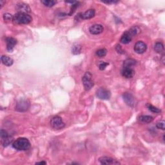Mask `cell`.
Here are the masks:
<instances>
[{
  "label": "cell",
  "mask_w": 165,
  "mask_h": 165,
  "mask_svg": "<svg viewBox=\"0 0 165 165\" xmlns=\"http://www.w3.org/2000/svg\"><path fill=\"white\" fill-rule=\"evenodd\" d=\"M0 136H1V139H3L6 137H8L9 136V134H8V132H7L6 130H3V129H1V134H0Z\"/></svg>",
  "instance_id": "obj_28"
},
{
  "label": "cell",
  "mask_w": 165,
  "mask_h": 165,
  "mask_svg": "<svg viewBox=\"0 0 165 165\" xmlns=\"http://www.w3.org/2000/svg\"><path fill=\"white\" fill-rule=\"evenodd\" d=\"M51 124L52 128L56 130H60L63 128L65 124L61 117L58 116L52 117L51 121Z\"/></svg>",
  "instance_id": "obj_5"
},
{
  "label": "cell",
  "mask_w": 165,
  "mask_h": 165,
  "mask_svg": "<svg viewBox=\"0 0 165 165\" xmlns=\"http://www.w3.org/2000/svg\"><path fill=\"white\" fill-rule=\"evenodd\" d=\"M16 9L17 12H21V13L29 14L31 12V10L28 5L24 3H19L16 5Z\"/></svg>",
  "instance_id": "obj_10"
},
{
  "label": "cell",
  "mask_w": 165,
  "mask_h": 165,
  "mask_svg": "<svg viewBox=\"0 0 165 165\" xmlns=\"http://www.w3.org/2000/svg\"><path fill=\"white\" fill-rule=\"evenodd\" d=\"M146 106L147 107V108H148L150 111H151L152 112H154V113H156V114H159L160 112H161V110L159 108H157V107H155L154 106L152 105L151 104L148 103L146 104Z\"/></svg>",
  "instance_id": "obj_22"
},
{
  "label": "cell",
  "mask_w": 165,
  "mask_h": 165,
  "mask_svg": "<svg viewBox=\"0 0 165 165\" xmlns=\"http://www.w3.org/2000/svg\"><path fill=\"white\" fill-rule=\"evenodd\" d=\"M134 51L137 54H142L146 52L147 49L146 45L142 41H137L134 45Z\"/></svg>",
  "instance_id": "obj_8"
},
{
  "label": "cell",
  "mask_w": 165,
  "mask_h": 165,
  "mask_svg": "<svg viewBox=\"0 0 165 165\" xmlns=\"http://www.w3.org/2000/svg\"><path fill=\"white\" fill-rule=\"evenodd\" d=\"M82 84H83L84 88L86 90H90L94 86V82L92 80V74L90 72H87L84 75L82 78Z\"/></svg>",
  "instance_id": "obj_4"
},
{
  "label": "cell",
  "mask_w": 165,
  "mask_h": 165,
  "mask_svg": "<svg viewBox=\"0 0 165 165\" xmlns=\"http://www.w3.org/2000/svg\"><path fill=\"white\" fill-rule=\"evenodd\" d=\"M13 140H14L13 137L11 136H9L8 137H5V138L1 139V142L2 146L4 147L8 146L12 143V142H13Z\"/></svg>",
  "instance_id": "obj_17"
},
{
  "label": "cell",
  "mask_w": 165,
  "mask_h": 165,
  "mask_svg": "<svg viewBox=\"0 0 165 165\" xmlns=\"http://www.w3.org/2000/svg\"><path fill=\"white\" fill-rule=\"evenodd\" d=\"M41 3L47 7H52L56 4L57 1H54V0H52V1L51 0H44V1H41Z\"/></svg>",
  "instance_id": "obj_23"
},
{
  "label": "cell",
  "mask_w": 165,
  "mask_h": 165,
  "mask_svg": "<svg viewBox=\"0 0 165 165\" xmlns=\"http://www.w3.org/2000/svg\"><path fill=\"white\" fill-rule=\"evenodd\" d=\"M29 103L27 100H21L17 103L16 110L19 112H25L28 110Z\"/></svg>",
  "instance_id": "obj_11"
},
{
  "label": "cell",
  "mask_w": 165,
  "mask_h": 165,
  "mask_svg": "<svg viewBox=\"0 0 165 165\" xmlns=\"http://www.w3.org/2000/svg\"><path fill=\"white\" fill-rule=\"evenodd\" d=\"M12 146L18 151H25L31 148V142L27 138L20 137L12 143Z\"/></svg>",
  "instance_id": "obj_2"
},
{
  "label": "cell",
  "mask_w": 165,
  "mask_h": 165,
  "mask_svg": "<svg viewBox=\"0 0 165 165\" xmlns=\"http://www.w3.org/2000/svg\"><path fill=\"white\" fill-rule=\"evenodd\" d=\"M107 54V51L105 49H99L98 51H96V56L99 57H102L105 56Z\"/></svg>",
  "instance_id": "obj_24"
},
{
  "label": "cell",
  "mask_w": 165,
  "mask_h": 165,
  "mask_svg": "<svg viewBox=\"0 0 165 165\" xmlns=\"http://www.w3.org/2000/svg\"><path fill=\"white\" fill-rule=\"evenodd\" d=\"M104 3L106 4H114L118 3V1H102Z\"/></svg>",
  "instance_id": "obj_30"
},
{
  "label": "cell",
  "mask_w": 165,
  "mask_h": 165,
  "mask_svg": "<svg viewBox=\"0 0 165 165\" xmlns=\"http://www.w3.org/2000/svg\"><path fill=\"white\" fill-rule=\"evenodd\" d=\"M140 29L137 27H132L130 29H129L128 31H126L122 35V36L120 39L121 43L123 44H128L130 42H131L132 39L135 36L139 33Z\"/></svg>",
  "instance_id": "obj_1"
},
{
  "label": "cell",
  "mask_w": 165,
  "mask_h": 165,
  "mask_svg": "<svg viewBox=\"0 0 165 165\" xmlns=\"http://www.w3.org/2000/svg\"><path fill=\"white\" fill-rule=\"evenodd\" d=\"M156 127L159 129H161L162 130H164V121H161L157 122L156 124Z\"/></svg>",
  "instance_id": "obj_26"
},
{
  "label": "cell",
  "mask_w": 165,
  "mask_h": 165,
  "mask_svg": "<svg viewBox=\"0 0 165 165\" xmlns=\"http://www.w3.org/2000/svg\"><path fill=\"white\" fill-rule=\"evenodd\" d=\"M81 45H79L78 44H75L72 47V52L74 54H79L81 53Z\"/></svg>",
  "instance_id": "obj_21"
},
{
  "label": "cell",
  "mask_w": 165,
  "mask_h": 165,
  "mask_svg": "<svg viewBox=\"0 0 165 165\" xmlns=\"http://www.w3.org/2000/svg\"><path fill=\"white\" fill-rule=\"evenodd\" d=\"M122 97H123V100L124 102H126V104L131 107H134L136 104V99H135L134 97L132 96L130 93L128 92H125L123 95H122Z\"/></svg>",
  "instance_id": "obj_7"
},
{
  "label": "cell",
  "mask_w": 165,
  "mask_h": 165,
  "mask_svg": "<svg viewBox=\"0 0 165 165\" xmlns=\"http://www.w3.org/2000/svg\"><path fill=\"white\" fill-rule=\"evenodd\" d=\"M96 14V11L94 9H89L84 13L81 14V17L82 19H89L94 17Z\"/></svg>",
  "instance_id": "obj_15"
},
{
  "label": "cell",
  "mask_w": 165,
  "mask_h": 165,
  "mask_svg": "<svg viewBox=\"0 0 165 165\" xmlns=\"http://www.w3.org/2000/svg\"><path fill=\"white\" fill-rule=\"evenodd\" d=\"M96 96L98 98L103 100H108L110 98L111 93L108 90L104 88H100L96 92Z\"/></svg>",
  "instance_id": "obj_6"
},
{
  "label": "cell",
  "mask_w": 165,
  "mask_h": 165,
  "mask_svg": "<svg viewBox=\"0 0 165 165\" xmlns=\"http://www.w3.org/2000/svg\"><path fill=\"white\" fill-rule=\"evenodd\" d=\"M3 19L6 22H10L13 21V16L9 13H6L3 15Z\"/></svg>",
  "instance_id": "obj_25"
},
{
  "label": "cell",
  "mask_w": 165,
  "mask_h": 165,
  "mask_svg": "<svg viewBox=\"0 0 165 165\" xmlns=\"http://www.w3.org/2000/svg\"><path fill=\"white\" fill-rule=\"evenodd\" d=\"M1 60L2 63H3L4 65L7 67H11L14 63L13 59H12L11 57L7 56H2L1 57Z\"/></svg>",
  "instance_id": "obj_16"
},
{
  "label": "cell",
  "mask_w": 165,
  "mask_h": 165,
  "mask_svg": "<svg viewBox=\"0 0 165 165\" xmlns=\"http://www.w3.org/2000/svg\"><path fill=\"white\" fill-rule=\"evenodd\" d=\"M99 161L101 164L105 165H111V164H120V162L117 161L116 160L114 159L113 158L110 157H101L99 159Z\"/></svg>",
  "instance_id": "obj_9"
},
{
  "label": "cell",
  "mask_w": 165,
  "mask_h": 165,
  "mask_svg": "<svg viewBox=\"0 0 165 165\" xmlns=\"http://www.w3.org/2000/svg\"><path fill=\"white\" fill-rule=\"evenodd\" d=\"M154 51L156 52L157 53H161L164 50V45L161 42H157L154 45Z\"/></svg>",
  "instance_id": "obj_20"
},
{
  "label": "cell",
  "mask_w": 165,
  "mask_h": 165,
  "mask_svg": "<svg viewBox=\"0 0 165 165\" xmlns=\"http://www.w3.org/2000/svg\"><path fill=\"white\" fill-rule=\"evenodd\" d=\"M6 43H7V49L9 52H12L13 51L14 47L17 44V40L12 37H9L6 38Z\"/></svg>",
  "instance_id": "obj_13"
},
{
  "label": "cell",
  "mask_w": 165,
  "mask_h": 165,
  "mask_svg": "<svg viewBox=\"0 0 165 165\" xmlns=\"http://www.w3.org/2000/svg\"><path fill=\"white\" fill-rule=\"evenodd\" d=\"M103 30V27H102L101 25L96 24L90 27L89 32H90V34L93 35H97L102 33Z\"/></svg>",
  "instance_id": "obj_12"
},
{
  "label": "cell",
  "mask_w": 165,
  "mask_h": 165,
  "mask_svg": "<svg viewBox=\"0 0 165 165\" xmlns=\"http://www.w3.org/2000/svg\"><path fill=\"white\" fill-rule=\"evenodd\" d=\"M139 121H141L142 122H145V123H150L154 120L153 117L150 116H141L139 117Z\"/></svg>",
  "instance_id": "obj_19"
},
{
  "label": "cell",
  "mask_w": 165,
  "mask_h": 165,
  "mask_svg": "<svg viewBox=\"0 0 165 165\" xmlns=\"http://www.w3.org/2000/svg\"><path fill=\"white\" fill-rule=\"evenodd\" d=\"M32 17L28 14L17 12L13 16V21L14 23L18 25H27L32 21Z\"/></svg>",
  "instance_id": "obj_3"
},
{
  "label": "cell",
  "mask_w": 165,
  "mask_h": 165,
  "mask_svg": "<svg viewBox=\"0 0 165 165\" xmlns=\"http://www.w3.org/2000/svg\"><path fill=\"white\" fill-rule=\"evenodd\" d=\"M121 74L122 76L126 77V78H132L135 75V71L132 68H129V67H123Z\"/></svg>",
  "instance_id": "obj_14"
},
{
  "label": "cell",
  "mask_w": 165,
  "mask_h": 165,
  "mask_svg": "<svg viewBox=\"0 0 165 165\" xmlns=\"http://www.w3.org/2000/svg\"><path fill=\"white\" fill-rule=\"evenodd\" d=\"M137 64V61L133 59H127L123 63V67H129V68H132Z\"/></svg>",
  "instance_id": "obj_18"
},
{
  "label": "cell",
  "mask_w": 165,
  "mask_h": 165,
  "mask_svg": "<svg viewBox=\"0 0 165 165\" xmlns=\"http://www.w3.org/2000/svg\"><path fill=\"white\" fill-rule=\"evenodd\" d=\"M36 164H46L47 162L45 161H40V162H37L36 163Z\"/></svg>",
  "instance_id": "obj_31"
},
{
  "label": "cell",
  "mask_w": 165,
  "mask_h": 165,
  "mask_svg": "<svg viewBox=\"0 0 165 165\" xmlns=\"http://www.w3.org/2000/svg\"><path fill=\"white\" fill-rule=\"evenodd\" d=\"M116 51H117V52H119V53H121V54H123L124 52L123 51H122L121 47L119 45H117L116 46Z\"/></svg>",
  "instance_id": "obj_29"
},
{
  "label": "cell",
  "mask_w": 165,
  "mask_h": 165,
  "mask_svg": "<svg viewBox=\"0 0 165 165\" xmlns=\"http://www.w3.org/2000/svg\"><path fill=\"white\" fill-rule=\"evenodd\" d=\"M0 3H1V8H2V7L3 6V5L5 3V1H2V0H1V1H0Z\"/></svg>",
  "instance_id": "obj_32"
},
{
  "label": "cell",
  "mask_w": 165,
  "mask_h": 165,
  "mask_svg": "<svg viewBox=\"0 0 165 165\" xmlns=\"http://www.w3.org/2000/svg\"><path fill=\"white\" fill-rule=\"evenodd\" d=\"M108 65V63H105V62L101 61L99 65V68L100 70H101V71H103V70L106 69V67Z\"/></svg>",
  "instance_id": "obj_27"
}]
</instances>
